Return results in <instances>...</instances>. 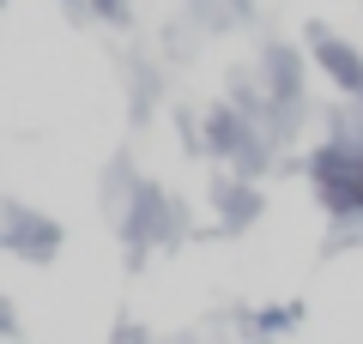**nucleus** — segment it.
I'll use <instances>...</instances> for the list:
<instances>
[{"mask_svg":"<svg viewBox=\"0 0 363 344\" xmlns=\"http://www.w3.org/2000/svg\"><path fill=\"white\" fill-rule=\"evenodd\" d=\"M315 61L327 67V79H339V91L363 97V61H357V49H345V42H333V37H315Z\"/></svg>","mask_w":363,"mask_h":344,"instance_id":"nucleus-1","label":"nucleus"},{"mask_svg":"<svg viewBox=\"0 0 363 344\" xmlns=\"http://www.w3.org/2000/svg\"><path fill=\"white\" fill-rule=\"evenodd\" d=\"M285 326H297V308H267L260 314V332H285Z\"/></svg>","mask_w":363,"mask_h":344,"instance_id":"nucleus-2","label":"nucleus"},{"mask_svg":"<svg viewBox=\"0 0 363 344\" xmlns=\"http://www.w3.org/2000/svg\"><path fill=\"white\" fill-rule=\"evenodd\" d=\"M97 13H104V18H121V0H97Z\"/></svg>","mask_w":363,"mask_h":344,"instance_id":"nucleus-3","label":"nucleus"}]
</instances>
